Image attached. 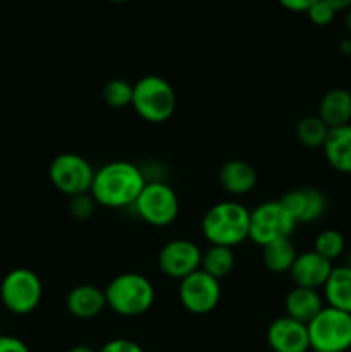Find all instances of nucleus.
Masks as SVG:
<instances>
[{
	"label": "nucleus",
	"mask_w": 351,
	"mask_h": 352,
	"mask_svg": "<svg viewBox=\"0 0 351 352\" xmlns=\"http://www.w3.org/2000/svg\"><path fill=\"white\" fill-rule=\"evenodd\" d=\"M147 179L134 164L126 160L109 162L95 170L89 195L105 208L133 206L143 191Z\"/></svg>",
	"instance_id": "1"
},
{
	"label": "nucleus",
	"mask_w": 351,
	"mask_h": 352,
	"mask_svg": "<svg viewBox=\"0 0 351 352\" xmlns=\"http://www.w3.org/2000/svg\"><path fill=\"white\" fill-rule=\"evenodd\" d=\"M202 232L212 246H237L250 239V210L237 201L215 203L203 215Z\"/></svg>",
	"instance_id": "2"
},
{
	"label": "nucleus",
	"mask_w": 351,
	"mask_h": 352,
	"mask_svg": "<svg viewBox=\"0 0 351 352\" xmlns=\"http://www.w3.org/2000/svg\"><path fill=\"white\" fill-rule=\"evenodd\" d=\"M107 306L126 318L145 315L153 306V284L145 275L124 272L114 277L105 289Z\"/></svg>",
	"instance_id": "3"
},
{
	"label": "nucleus",
	"mask_w": 351,
	"mask_h": 352,
	"mask_svg": "<svg viewBox=\"0 0 351 352\" xmlns=\"http://www.w3.org/2000/svg\"><path fill=\"white\" fill-rule=\"evenodd\" d=\"M133 109L143 120L160 124L176 112V91L160 76H143L133 86Z\"/></svg>",
	"instance_id": "4"
},
{
	"label": "nucleus",
	"mask_w": 351,
	"mask_h": 352,
	"mask_svg": "<svg viewBox=\"0 0 351 352\" xmlns=\"http://www.w3.org/2000/svg\"><path fill=\"white\" fill-rule=\"evenodd\" d=\"M312 351L346 352L351 349V315L332 306H323L322 311L308 323Z\"/></svg>",
	"instance_id": "5"
},
{
	"label": "nucleus",
	"mask_w": 351,
	"mask_h": 352,
	"mask_svg": "<svg viewBox=\"0 0 351 352\" xmlns=\"http://www.w3.org/2000/svg\"><path fill=\"white\" fill-rule=\"evenodd\" d=\"M133 206L138 217L153 227L171 226L179 215L178 195L162 181L147 182Z\"/></svg>",
	"instance_id": "6"
},
{
	"label": "nucleus",
	"mask_w": 351,
	"mask_h": 352,
	"mask_svg": "<svg viewBox=\"0 0 351 352\" xmlns=\"http://www.w3.org/2000/svg\"><path fill=\"white\" fill-rule=\"evenodd\" d=\"M43 296L40 277L28 268H16L3 277L0 298L3 306L14 315H28L38 308Z\"/></svg>",
	"instance_id": "7"
},
{
	"label": "nucleus",
	"mask_w": 351,
	"mask_h": 352,
	"mask_svg": "<svg viewBox=\"0 0 351 352\" xmlns=\"http://www.w3.org/2000/svg\"><path fill=\"white\" fill-rule=\"evenodd\" d=\"M296 226L298 223L281 199L262 203L250 212V239L258 246L291 237Z\"/></svg>",
	"instance_id": "8"
},
{
	"label": "nucleus",
	"mask_w": 351,
	"mask_h": 352,
	"mask_svg": "<svg viewBox=\"0 0 351 352\" xmlns=\"http://www.w3.org/2000/svg\"><path fill=\"white\" fill-rule=\"evenodd\" d=\"M50 182L62 192V195L78 196L92 191L93 170L92 164L85 157L78 153H61L52 160L48 167Z\"/></svg>",
	"instance_id": "9"
},
{
	"label": "nucleus",
	"mask_w": 351,
	"mask_h": 352,
	"mask_svg": "<svg viewBox=\"0 0 351 352\" xmlns=\"http://www.w3.org/2000/svg\"><path fill=\"white\" fill-rule=\"evenodd\" d=\"M179 282V301L189 313L206 315L217 308L220 301V280L203 270H196Z\"/></svg>",
	"instance_id": "10"
},
{
	"label": "nucleus",
	"mask_w": 351,
	"mask_h": 352,
	"mask_svg": "<svg viewBox=\"0 0 351 352\" xmlns=\"http://www.w3.org/2000/svg\"><path fill=\"white\" fill-rule=\"evenodd\" d=\"M202 250L188 239H174L158 253V267L169 278L182 280L202 267Z\"/></svg>",
	"instance_id": "11"
},
{
	"label": "nucleus",
	"mask_w": 351,
	"mask_h": 352,
	"mask_svg": "<svg viewBox=\"0 0 351 352\" xmlns=\"http://www.w3.org/2000/svg\"><path fill=\"white\" fill-rule=\"evenodd\" d=\"M267 344L274 352H308V327L288 315L275 318L267 329Z\"/></svg>",
	"instance_id": "12"
},
{
	"label": "nucleus",
	"mask_w": 351,
	"mask_h": 352,
	"mask_svg": "<svg viewBox=\"0 0 351 352\" xmlns=\"http://www.w3.org/2000/svg\"><path fill=\"white\" fill-rule=\"evenodd\" d=\"M296 223H313L327 212V198L317 188H296L281 198Z\"/></svg>",
	"instance_id": "13"
},
{
	"label": "nucleus",
	"mask_w": 351,
	"mask_h": 352,
	"mask_svg": "<svg viewBox=\"0 0 351 352\" xmlns=\"http://www.w3.org/2000/svg\"><path fill=\"white\" fill-rule=\"evenodd\" d=\"M332 268V261L326 260L315 251H306V253L296 256L295 263L289 270V275H291L292 282L298 287H308L319 291V289H323L326 282L329 280Z\"/></svg>",
	"instance_id": "14"
},
{
	"label": "nucleus",
	"mask_w": 351,
	"mask_h": 352,
	"mask_svg": "<svg viewBox=\"0 0 351 352\" xmlns=\"http://www.w3.org/2000/svg\"><path fill=\"white\" fill-rule=\"evenodd\" d=\"M65 306L74 318L92 320L105 309V291L92 284L76 285L69 291L67 298H65Z\"/></svg>",
	"instance_id": "15"
},
{
	"label": "nucleus",
	"mask_w": 351,
	"mask_h": 352,
	"mask_svg": "<svg viewBox=\"0 0 351 352\" xmlns=\"http://www.w3.org/2000/svg\"><path fill=\"white\" fill-rule=\"evenodd\" d=\"M258 175L251 164L244 160H229L220 167L219 184L233 196H243L253 191Z\"/></svg>",
	"instance_id": "16"
},
{
	"label": "nucleus",
	"mask_w": 351,
	"mask_h": 352,
	"mask_svg": "<svg viewBox=\"0 0 351 352\" xmlns=\"http://www.w3.org/2000/svg\"><path fill=\"white\" fill-rule=\"evenodd\" d=\"M284 308L286 315L292 320H298V322L308 325L317 315L323 309V301L322 296L319 294V291L308 287H295L286 294L284 299Z\"/></svg>",
	"instance_id": "17"
},
{
	"label": "nucleus",
	"mask_w": 351,
	"mask_h": 352,
	"mask_svg": "<svg viewBox=\"0 0 351 352\" xmlns=\"http://www.w3.org/2000/svg\"><path fill=\"white\" fill-rule=\"evenodd\" d=\"M322 150L334 170L351 174V124L329 129Z\"/></svg>",
	"instance_id": "18"
},
{
	"label": "nucleus",
	"mask_w": 351,
	"mask_h": 352,
	"mask_svg": "<svg viewBox=\"0 0 351 352\" xmlns=\"http://www.w3.org/2000/svg\"><path fill=\"white\" fill-rule=\"evenodd\" d=\"M319 117L329 129L351 124V91L346 88L329 89L319 105Z\"/></svg>",
	"instance_id": "19"
},
{
	"label": "nucleus",
	"mask_w": 351,
	"mask_h": 352,
	"mask_svg": "<svg viewBox=\"0 0 351 352\" xmlns=\"http://www.w3.org/2000/svg\"><path fill=\"white\" fill-rule=\"evenodd\" d=\"M323 296H326L327 306L341 309L351 315V268L350 267H334L330 272L329 280L323 285Z\"/></svg>",
	"instance_id": "20"
},
{
	"label": "nucleus",
	"mask_w": 351,
	"mask_h": 352,
	"mask_svg": "<svg viewBox=\"0 0 351 352\" xmlns=\"http://www.w3.org/2000/svg\"><path fill=\"white\" fill-rule=\"evenodd\" d=\"M296 256H298V251H296L291 237L262 246V260H264L265 268L272 274H284V272L291 270Z\"/></svg>",
	"instance_id": "21"
},
{
	"label": "nucleus",
	"mask_w": 351,
	"mask_h": 352,
	"mask_svg": "<svg viewBox=\"0 0 351 352\" xmlns=\"http://www.w3.org/2000/svg\"><path fill=\"white\" fill-rule=\"evenodd\" d=\"M234 263H236V256H234L233 248L210 246L209 250L203 253L200 270H203L205 274H209L210 277L220 280V278L227 277V275L233 272Z\"/></svg>",
	"instance_id": "22"
},
{
	"label": "nucleus",
	"mask_w": 351,
	"mask_h": 352,
	"mask_svg": "<svg viewBox=\"0 0 351 352\" xmlns=\"http://www.w3.org/2000/svg\"><path fill=\"white\" fill-rule=\"evenodd\" d=\"M296 140L306 148H322L329 134V127L319 116L303 117L296 124Z\"/></svg>",
	"instance_id": "23"
},
{
	"label": "nucleus",
	"mask_w": 351,
	"mask_h": 352,
	"mask_svg": "<svg viewBox=\"0 0 351 352\" xmlns=\"http://www.w3.org/2000/svg\"><path fill=\"white\" fill-rule=\"evenodd\" d=\"M344 237L339 230L336 229H326L315 237V244H313V251L323 256L326 260L334 261L344 253Z\"/></svg>",
	"instance_id": "24"
},
{
	"label": "nucleus",
	"mask_w": 351,
	"mask_h": 352,
	"mask_svg": "<svg viewBox=\"0 0 351 352\" xmlns=\"http://www.w3.org/2000/svg\"><path fill=\"white\" fill-rule=\"evenodd\" d=\"M133 86L126 79H112L103 86V102L112 109H124L133 103Z\"/></svg>",
	"instance_id": "25"
},
{
	"label": "nucleus",
	"mask_w": 351,
	"mask_h": 352,
	"mask_svg": "<svg viewBox=\"0 0 351 352\" xmlns=\"http://www.w3.org/2000/svg\"><path fill=\"white\" fill-rule=\"evenodd\" d=\"M95 205L96 201L93 199V196L89 192L72 196L71 201H69V212H71V215L76 220H81L83 222V220L92 219V215L95 213Z\"/></svg>",
	"instance_id": "26"
},
{
	"label": "nucleus",
	"mask_w": 351,
	"mask_h": 352,
	"mask_svg": "<svg viewBox=\"0 0 351 352\" xmlns=\"http://www.w3.org/2000/svg\"><path fill=\"white\" fill-rule=\"evenodd\" d=\"M306 16L317 26H327L334 21V16H336V10L329 6L323 0H317L308 10H306Z\"/></svg>",
	"instance_id": "27"
},
{
	"label": "nucleus",
	"mask_w": 351,
	"mask_h": 352,
	"mask_svg": "<svg viewBox=\"0 0 351 352\" xmlns=\"http://www.w3.org/2000/svg\"><path fill=\"white\" fill-rule=\"evenodd\" d=\"M96 352H145L138 342L131 339H114Z\"/></svg>",
	"instance_id": "28"
},
{
	"label": "nucleus",
	"mask_w": 351,
	"mask_h": 352,
	"mask_svg": "<svg viewBox=\"0 0 351 352\" xmlns=\"http://www.w3.org/2000/svg\"><path fill=\"white\" fill-rule=\"evenodd\" d=\"M0 352H30V349L17 337L0 336Z\"/></svg>",
	"instance_id": "29"
},
{
	"label": "nucleus",
	"mask_w": 351,
	"mask_h": 352,
	"mask_svg": "<svg viewBox=\"0 0 351 352\" xmlns=\"http://www.w3.org/2000/svg\"><path fill=\"white\" fill-rule=\"evenodd\" d=\"M317 0H279L282 7L292 12H306Z\"/></svg>",
	"instance_id": "30"
},
{
	"label": "nucleus",
	"mask_w": 351,
	"mask_h": 352,
	"mask_svg": "<svg viewBox=\"0 0 351 352\" xmlns=\"http://www.w3.org/2000/svg\"><path fill=\"white\" fill-rule=\"evenodd\" d=\"M323 2L329 3L336 12H341V10H348L351 7V0H323Z\"/></svg>",
	"instance_id": "31"
},
{
	"label": "nucleus",
	"mask_w": 351,
	"mask_h": 352,
	"mask_svg": "<svg viewBox=\"0 0 351 352\" xmlns=\"http://www.w3.org/2000/svg\"><path fill=\"white\" fill-rule=\"evenodd\" d=\"M341 52L346 55H351V40H344L343 43H341Z\"/></svg>",
	"instance_id": "32"
},
{
	"label": "nucleus",
	"mask_w": 351,
	"mask_h": 352,
	"mask_svg": "<svg viewBox=\"0 0 351 352\" xmlns=\"http://www.w3.org/2000/svg\"><path fill=\"white\" fill-rule=\"evenodd\" d=\"M67 352H96V351H93L92 347H88V346H74V347H71Z\"/></svg>",
	"instance_id": "33"
},
{
	"label": "nucleus",
	"mask_w": 351,
	"mask_h": 352,
	"mask_svg": "<svg viewBox=\"0 0 351 352\" xmlns=\"http://www.w3.org/2000/svg\"><path fill=\"white\" fill-rule=\"evenodd\" d=\"M346 28H348V33L351 34V7L348 9V14H346Z\"/></svg>",
	"instance_id": "34"
},
{
	"label": "nucleus",
	"mask_w": 351,
	"mask_h": 352,
	"mask_svg": "<svg viewBox=\"0 0 351 352\" xmlns=\"http://www.w3.org/2000/svg\"><path fill=\"white\" fill-rule=\"evenodd\" d=\"M346 267H350V268H351V251H350V254H348V261H346Z\"/></svg>",
	"instance_id": "35"
},
{
	"label": "nucleus",
	"mask_w": 351,
	"mask_h": 352,
	"mask_svg": "<svg viewBox=\"0 0 351 352\" xmlns=\"http://www.w3.org/2000/svg\"><path fill=\"white\" fill-rule=\"evenodd\" d=\"M109 2H129V0H109Z\"/></svg>",
	"instance_id": "36"
},
{
	"label": "nucleus",
	"mask_w": 351,
	"mask_h": 352,
	"mask_svg": "<svg viewBox=\"0 0 351 352\" xmlns=\"http://www.w3.org/2000/svg\"><path fill=\"white\" fill-rule=\"evenodd\" d=\"M310 352H326V351H310Z\"/></svg>",
	"instance_id": "37"
},
{
	"label": "nucleus",
	"mask_w": 351,
	"mask_h": 352,
	"mask_svg": "<svg viewBox=\"0 0 351 352\" xmlns=\"http://www.w3.org/2000/svg\"><path fill=\"white\" fill-rule=\"evenodd\" d=\"M0 329H2V325H0ZM0 336H2V333H0Z\"/></svg>",
	"instance_id": "38"
},
{
	"label": "nucleus",
	"mask_w": 351,
	"mask_h": 352,
	"mask_svg": "<svg viewBox=\"0 0 351 352\" xmlns=\"http://www.w3.org/2000/svg\"><path fill=\"white\" fill-rule=\"evenodd\" d=\"M350 58H351V55H350Z\"/></svg>",
	"instance_id": "39"
}]
</instances>
